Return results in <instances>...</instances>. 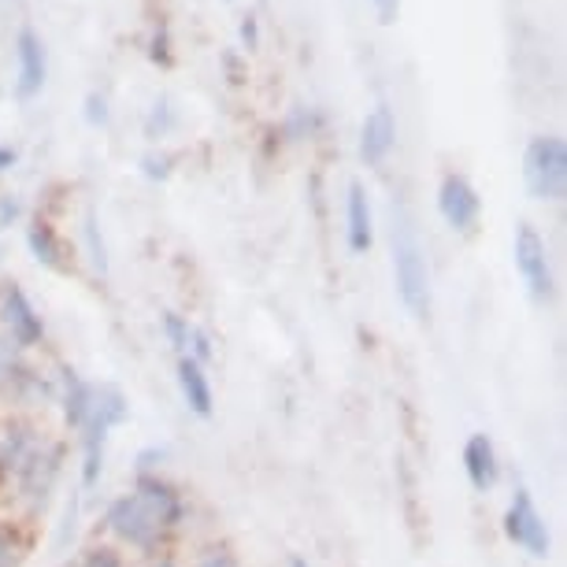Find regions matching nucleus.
Instances as JSON below:
<instances>
[{
	"label": "nucleus",
	"instance_id": "obj_1",
	"mask_svg": "<svg viewBox=\"0 0 567 567\" xmlns=\"http://www.w3.org/2000/svg\"><path fill=\"white\" fill-rule=\"evenodd\" d=\"M68 456H71V442L63 434H45L23 467H19L12 494H8V512L27 523L45 519V512L56 505V494L63 486V475H68Z\"/></svg>",
	"mask_w": 567,
	"mask_h": 567
},
{
	"label": "nucleus",
	"instance_id": "obj_2",
	"mask_svg": "<svg viewBox=\"0 0 567 567\" xmlns=\"http://www.w3.org/2000/svg\"><path fill=\"white\" fill-rule=\"evenodd\" d=\"M131 423V398L115 386V382H97L93 386V412L90 423L82 426L79 442V486L82 497H90L93 489H101V478L109 471V445L120 426Z\"/></svg>",
	"mask_w": 567,
	"mask_h": 567
},
{
	"label": "nucleus",
	"instance_id": "obj_3",
	"mask_svg": "<svg viewBox=\"0 0 567 567\" xmlns=\"http://www.w3.org/2000/svg\"><path fill=\"white\" fill-rule=\"evenodd\" d=\"M390 256H393V290H398L401 308L415 323H426L434 308L431 264H426V249L404 205H393L390 212Z\"/></svg>",
	"mask_w": 567,
	"mask_h": 567
},
{
	"label": "nucleus",
	"instance_id": "obj_4",
	"mask_svg": "<svg viewBox=\"0 0 567 567\" xmlns=\"http://www.w3.org/2000/svg\"><path fill=\"white\" fill-rule=\"evenodd\" d=\"M97 538L112 542L115 549L126 553L131 560L175 549V545L153 527V519L142 512V505L134 501L131 489H123V494H115L112 501H104V508L97 516Z\"/></svg>",
	"mask_w": 567,
	"mask_h": 567
},
{
	"label": "nucleus",
	"instance_id": "obj_5",
	"mask_svg": "<svg viewBox=\"0 0 567 567\" xmlns=\"http://www.w3.org/2000/svg\"><path fill=\"white\" fill-rule=\"evenodd\" d=\"M131 494L153 519V527L178 549L194 527V497L186 494V486L175 483L167 471L164 475H131Z\"/></svg>",
	"mask_w": 567,
	"mask_h": 567
},
{
	"label": "nucleus",
	"instance_id": "obj_6",
	"mask_svg": "<svg viewBox=\"0 0 567 567\" xmlns=\"http://www.w3.org/2000/svg\"><path fill=\"white\" fill-rule=\"evenodd\" d=\"M523 186L534 200H560L567 194V145L556 134L530 137L523 148Z\"/></svg>",
	"mask_w": 567,
	"mask_h": 567
},
{
	"label": "nucleus",
	"instance_id": "obj_7",
	"mask_svg": "<svg viewBox=\"0 0 567 567\" xmlns=\"http://www.w3.org/2000/svg\"><path fill=\"white\" fill-rule=\"evenodd\" d=\"M0 334L23 352V357H38L49 346V327L38 305L19 282L0 286Z\"/></svg>",
	"mask_w": 567,
	"mask_h": 567
},
{
	"label": "nucleus",
	"instance_id": "obj_8",
	"mask_svg": "<svg viewBox=\"0 0 567 567\" xmlns=\"http://www.w3.org/2000/svg\"><path fill=\"white\" fill-rule=\"evenodd\" d=\"M501 527H505V538L516 545V549L534 556V560H549L553 534H549V523H545L538 501H534L527 483H512V497H508Z\"/></svg>",
	"mask_w": 567,
	"mask_h": 567
},
{
	"label": "nucleus",
	"instance_id": "obj_9",
	"mask_svg": "<svg viewBox=\"0 0 567 567\" xmlns=\"http://www.w3.org/2000/svg\"><path fill=\"white\" fill-rule=\"evenodd\" d=\"M56 363H45L38 357H27L23 368L16 371L12 386L4 390L0 404L8 409V415H34L41 420L45 412L56 409Z\"/></svg>",
	"mask_w": 567,
	"mask_h": 567
},
{
	"label": "nucleus",
	"instance_id": "obj_10",
	"mask_svg": "<svg viewBox=\"0 0 567 567\" xmlns=\"http://www.w3.org/2000/svg\"><path fill=\"white\" fill-rule=\"evenodd\" d=\"M512 260H516V271L527 286V297L534 305H549L556 293V278H553V264H549V245L538 234V227L530 223H519L516 234H512Z\"/></svg>",
	"mask_w": 567,
	"mask_h": 567
},
{
	"label": "nucleus",
	"instance_id": "obj_11",
	"mask_svg": "<svg viewBox=\"0 0 567 567\" xmlns=\"http://www.w3.org/2000/svg\"><path fill=\"white\" fill-rule=\"evenodd\" d=\"M45 423L34 420V415H8L4 426H0V512H8V494H12L19 467L45 442Z\"/></svg>",
	"mask_w": 567,
	"mask_h": 567
},
{
	"label": "nucleus",
	"instance_id": "obj_12",
	"mask_svg": "<svg viewBox=\"0 0 567 567\" xmlns=\"http://www.w3.org/2000/svg\"><path fill=\"white\" fill-rule=\"evenodd\" d=\"M56 415H60V431L63 437H79L82 426L90 423V412H93V386L97 382H90L85 374L74 368V363H56Z\"/></svg>",
	"mask_w": 567,
	"mask_h": 567
},
{
	"label": "nucleus",
	"instance_id": "obj_13",
	"mask_svg": "<svg viewBox=\"0 0 567 567\" xmlns=\"http://www.w3.org/2000/svg\"><path fill=\"white\" fill-rule=\"evenodd\" d=\"M437 212H442L449 230L475 234L478 219H483V197H478V189L471 186V178L449 171V175L437 182Z\"/></svg>",
	"mask_w": 567,
	"mask_h": 567
},
{
	"label": "nucleus",
	"instance_id": "obj_14",
	"mask_svg": "<svg viewBox=\"0 0 567 567\" xmlns=\"http://www.w3.org/2000/svg\"><path fill=\"white\" fill-rule=\"evenodd\" d=\"M460 467H464V478L467 486L475 489V494H494L501 486V453L494 445V437L489 434H467L464 449H460Z\"/></svg>",
	"mask_w": 567,
	"mask_h": 567
},
{
	"label": "nucleus",
	"instance_id": "obj_15",
	"mask_svg": "<svg viewBox=\"0 0 567 567\" xmlns=\"http://www.w3.org/2000/svg\"><path fill=\"white\" fill-rule=\"evenodd\" d=\"M175 386H178V398L186 404L189 415H197V420H212V415H216V386H212V374L205 363L178 357L175 360Z\"/></svg>",
	"mask_w": 567,
	"mask_h": 567
},
{
	"label": "nucleus",
	"instance_id": "obj_16",
	"mask_svg": "<svg viewBox=\"0 0 567 567\" xmlns=\"http://www.w3.org/2000/svg\"><path fill=\"white\" fill-rule=\"evenodd\" d=\"M398 145V120H393V109L386 101H379L374 109L363 115L360 126V159L368 167H382Z\"/></svg>",
	"mask_w": 567,
	"mask_h": 567
},
{
	"label": "nucleus",
	"instance_id": "obj_17",
	"mask_svg": "<svg viewBox=\"0 0 567 567\" xmlns=\"http://www.w3.org/2000/svg\"><path fill=\"white\" fill-rule=\"evenodd\" d=\"M16 56H19V79H16V97L19 101H30L45 90V79H49V60H45V45L34 30H19V41H16Z\"/></svg>",
	"mask_w": 567,
	"mask_h": 567
},
{
	"label": "nucleus",
	"instance_id": "obj_18",
	"mask_svg": "<svg viewBox=\"0 0 567 567\" xmlns=\"http://www.w3.org/2000/svg\"><path fill=\"white\" fill-rule=\"evenodd\" d=\"M346 245L352 256H368L374 249V212L363 182H349L346 194Z\"/></svg>",
	"mask_w": 567,
	"mask_h": 567
},
{
	"label": "nucleus",
	"instance_id": "obj_19",
	"mask_svg": "<svg viewBox=\"0 0 567 567\" xmlns=\"http://www.w3.org/2000/svg\"><path fill=\"white\" fill-rule=\"evenodd\" d=\"M27 252L34 256V264H41L45 271L71 275V249H68V241L60 238V230L52 227L49 219L38 216L27 227Z\"/></svg>",
	"mask_w": 567,
	"mask_h": 567
},
{
	"label": "nucleus",
	"instance_id": "obj_20",
	"mask_svg": "<svg viewBox=\"0 0 567 567\" xmlns=\"http://www.w3.org/2000/svg\"><path fill=\"white\" fill-rule=\"evenodd\" d=\"M38 549V527L27 519L0 512V567H27Z\"/></svg>",
	"mask_w": 567,
	"mask_h": 567
},
{
	"label": "nucleus",
	"instance_id": "obj_21",
	"mask_svg": "<svg viewBox=\"0 0 567 567\" xmlns=\"http://www.w3.org/2000/svg\"><path fill=\"white\" fill-rule=\"evenodd\" d=\"M182 567H245V560L227 538H208L194 545V553L182 560Z\"/></svg>",
	"mask_w": 567,
	"mask_h": 567
},
{
	"label": "nucleus",
	"instance_id": "obj_22",
	"mask_svg": "<svg viewBox=\"0 0 567 567\" xmlns=\"http://www.w3.org/2000/svg\"><path fill=\"white\" fill-rule=\"evenodd\" d=\"M68 567H131V556L115 549L112 542H104V538L93 534V538L71 556Z\"/></svg>",
	"mask_w": 567,
	"mask_h": 567
},
{
	"label": "nucleus",
	"instance_id": "obj_23",
	"mask_svg": "<svg viewBox=\"0 0 567 567\" xmlns=\"http://www.w3.org/2000/svg\"><path fill=\"white\" fill-rule=\"evenodd\" d=\"M82 249H85V260H90V267H93V275L109 278V271H112L109 241H104L101 223H97V216H93V212H85V219H82Z\"/></svg>",
	"mask_w": 567,
	"mask_h": 567
},
{
	"label": "nucleus",
	"instance_id": "obj_24",
	"mask_svg": "<svg viewBox=\"0 0 567 567\" xmlns=\"http://www.w3.org/2000/svg\"><path fill=\"white\" fill-rule=\"evenodd\" d=\"M82 508H85L82 489H79V486L68 489V497H63V516H60V523H56V538H52V549H56V553H68V549H71V542L79 538Z\"/></svg>",
	"mask_w": 567,
	"mask_h": 567
},
{
	"label": "nucleus",
	"instance_id": "obj_25",
	"mask_svg": "<svg viewBox=\"0 0 567 567\" xmlns=\"http://www.w3.org/2000/svg\"><path fill=\"white\" fill-rule=\"evenodd\" d=\"M319 131H323V115H319L316 109H305V104L290 109V115L282 120L286 142H308V137H316Z\"/></svg>",
	"mask_w": 567,
	"mask_h": 567
},
{
	"label": "nucleus",
	"instance_id": "obj_26",
	"mask_svg": "<svg viewBox=\"0 0 567 567\" xmlns=\"http://www.w3.org/2000/svg\"><path fill=\"white\" fill-rule=\"evenodd\" d=\"M189 316H182V312H164L159 316V334H164V341L171 346V352H175V360L178 357H186V349H189Z\"/></svg>",
	"mask_w": 567,
	"mask_h": 567
},
{
	"label": "nucleus",
	"instance_id": "obj_27",
	"mask_svg": "<svg viewBox=\"0 0 567 567\" xmlns=\"http://www.w3.org/2000/svg\"><path fill=\"white\" fill-rule=\"evenodd\" d=\"M171 464L167 445H142L131 460V475H164Z\"/></svg>",
	"mask_w": 567,
	"mask_h": 567
},
{
	"label": "nucleus",
	"instance_id": "obj_28",
	"mask_svg": "<svg viewBox=\"0 0 567 567\" xmlns=\"http://www.w3.org/2000/svg\"><path fill=\"white\" fill-rule=\"evenodd\" d=\"M171 131H175V109H171V97H156L153 112H148V120H145V137L159 142V137H167Z\"/></svg>",
	"mask_w": 567,
	"mask_h": 567
},
{
	"label": "nucleus",
	"instance_id": "obj_29",
	"mask_svg": "<svg viewBox=\"0 0 567 567\" xmlns=\"http://www.w3.org/2000/svg\"><path fill=\"white\" fill-rule=\"evenodd\" d=\"M23 360H27L23 352L0 334V398H4V390L12 386V379H16V371L23 368Z\"/></svg>",
	"mask_w": 567,
	"mask_h": 567
},
{
	"label": "nucleus",
	"instance_id": "obj_30",
	"mask_svg": "<svg viewBox=\"0 0 567 567\" xmlns=\"http://www.w3.org/2000/svg\"><path fill=\"white\" fill-rule=\"evenodd\" d=\"M186 357L197 360V363H205V368H208V363L216 360V338H212L205 327L194 323V327H189V349H186Z\"/></svg>",
	"mask_w": 567,
	"mask_h": 567
},
{
	"label": "nucleus",
	"instance_id": "obj_31",
	"mask_svg": "<svg viewBox=\"0 0 567 567\" xmlns=\"http://www.w3.org/2000/svg\"><path fill=\"white\" fill-rule=\"evenodd\" d=\"M137 167H142V175L148 182H167L171 175H175V156L171 153H145Z\"/></svg>",
	"mask_w": 567,
	"mask_h": 567
},
{
	"label": "nucleus",
	"instance_id": "obj_32",
	"mask_svg": "<svg viewBox=\"0 0 567 567\" xmlns=\"http://www.w3.org/2000/svg\"><path fill=\"white\" fill-rule=\"evenodd\" d=\"M148 60L159 63V68H171V63H175V52H171L167 23H159V27L153 30V45H148Z\"/></svg>",
	"mask_w": 567,
	"mask_h": 567
},
{
	"label": "nucleus",
	"instance_id": "obj_33",
	"mask_svg": "<svg viewBox=\"0 0 567 567\" xmlns=\"http://www.w3.org/2000/svg\"><path fill=\"white\" fill-rule=\"evenodd\" d=\"M82 115H85V123H90V126H104V123H109V101H104L101 93H85Z\"/></svg>",
	"mask_w": 567,
	"mask_h": 567
},
{
	"label": "nucleus",
	"instance_id": "obj_34",
	"mask_svg": "<svg viewBox=\"0 0 567 567\" xmlns=\"http://www.w3.org/2000/svg\"><path fill=\"white\" fill-rule=\"evenodd\" d=\"M19 219H23V200L16 194H0V230L16 227Z\"/></svg>",
	"mask_w": 567,
	"mask_h": 567
},
{
	"label": "nucleus",
	"instance_id": "obj_35",
	"mask_svg": "<svg viewBox=\"0 0 567 567\" xmlns=\"http://www.w3.org/2000/svg\"><path fill=\"white\" fill-rule=\"evenodd\" d=\"M131 567H182V553H156V556H142V560H131Z\"/></svg>",
	"mask_w": 567,
	"mask_h": 567
},
{
	"label": "nucleus",
	"instance_id": "obj_36",
	"mask_svg": "<svg viewBox=\"0 0 567 567\" xmlns=\"http://www.w3.org/2000/svg\"><path fill=\"white\" fill-rule=\"evenodd\" d=\"M374 8H379V23H398V16H401V0H371Z\"/></svg>",
	"mask_w": 567,
	"mask_h": 567
},
{
	"label": "nucleus",
	"instance_id": "obj_37",
	"mask_svg": "<svg viewBox=\"0 0 567 567\" xmlns=\"http://www.w3.org/2000/svg\"><path fill=\"white\" fill-rule=\"evenodd\" d=\"M241 41H245V49H256V45H260V27H256V19L252 16H245L241 19Z\"/></svg>",
	"mask_w": 567,
	"mask_h": 567
},
{
	"label": "nucleus",
	"instance_id": "obj_38",
	"mask_svg": "<svg viewBox=\"0 0 567 567\" xmlns=\"http://www.w3.org/2000/svg\"><path fill=\"white\" fill-rule=\"evenodd\" d=\"M19 164V153L12 145H0V175H8V171H12Z\"/></svg>",
	"mask_w": 567,
	"mask_h": 567
},
{
	"label": "nucleus",
	"instance_id": "obj_39",
	"mask_svg": "<svg viewBox=\"0 0 567 567\" xmlns=\"http://www.w3.org/2000/svg\"><path fill=\"white\" fill-rule=\"evenodd\" d=\"M227 71H230V85H238L241 82V68H238V60L227 56Z\"/></svg>",
	"mask_w": 567,
	"mask_h": 567
},
{
	"label": "nucleus",
	"instance_id": "obj_40",
	"mask_svg": "<svg viewBox=\"0 0 567 567\" xmlns=\"http://www.w3.org/2000/svg\"><path fill=\"white\" fill-rule=\"evenodd\" d=\"M286 567H312V564H308V560H305V556H301V553H293V556H290V560H286Z\"/></svg>",
	"mask_w": 567,
	"mask_h": 567
},
{
	"label": "nucleus",
	"instance_id": "obj_41",
	"mask_svg": "<svg viewBox=\"0 0 567 567\" xmlns=\"http://www.w3.org/2000/svg\"><path fill=\"white\" fill-rule=\"evenodd\" d=\"M63 567H68V564H63Z\"/></svg>",
	"mask_w": 567,
	"mask_h": 567
}]
</instances>
